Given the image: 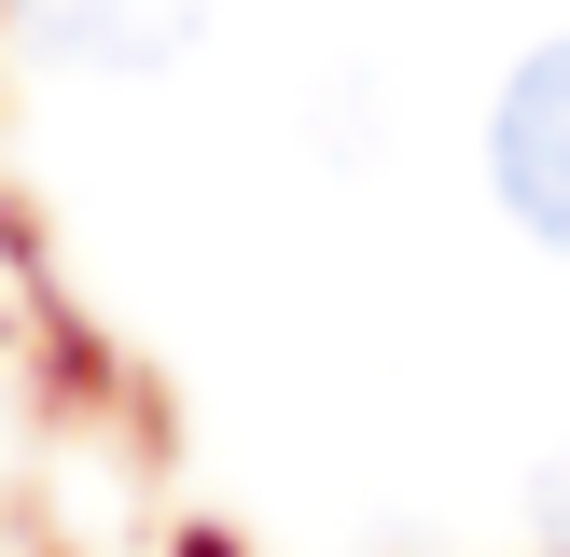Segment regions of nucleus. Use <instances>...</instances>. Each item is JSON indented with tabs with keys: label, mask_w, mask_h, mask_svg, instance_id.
Wrapping results in <instances>:
<instances>
[{
	"label": "nucleus",
	"mask_w": 570,
	"mask_h": 557,
	"mask_svg": "<svg viewBox=\"0 0 570 557\" xmlns=\"http://www.w3.org/2000/svg\"><path fill=\"white\" fill-rule=\"evenodd\" d=\"M488 195L529 223L543 251H570V28L529 42L501 70V111H488Z\"/></svg>",
	"instance_id": "obj_1"
},
{
	"label": "nucleus",
	"mask_w": 570,
	"mask_h": 557,
	"mask_svg": "<svg viewBox=\"0 0 570 557\" xmlns=\"http://www.w3.org/2000/svg\"><path fill=\"white\" fill-rule=\"evenodd\" d=\"M14 42L42 70H83V84H139L167 56L209 42V0H14Z\"/></svg>",
	"instance_id": "obj_2"
},
{
	"label": "nucleus",
	"mask_w": 570,
	"mask_h": 557,
	"mask_svg": "<svg viewBox=\"0 0 570 557\" xmlns=\"http://www.w3.org/2000/svg\"><path fill=\"white\" fill-rule=\"evenodd\" d=\"M543 516H557V529H570V473H557V488H543Z\"/></svg>",
	"instance_id": "obj_3"
}]
</instances>
